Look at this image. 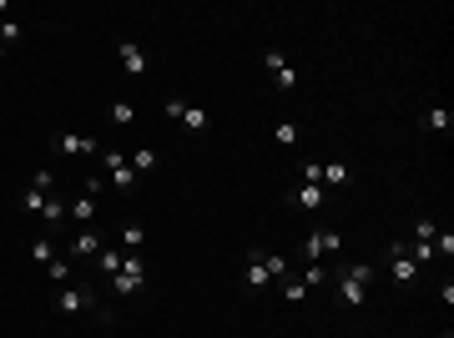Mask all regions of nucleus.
<instances>
[{"label": "nucleus", "mask_w": 454, "mask_h": 338, "mask_svg": "<svg viewBox=\"0 0 454 338\" xmlns=\"http://www.w3.org/2000/svg\"><path fill=\"white\" fill-rule=\"evenodd\" d=\"M434 232H440V228H434L429 217H419V222H414V243H429V248H434Z\"/></svg>", "instance_id": "4be33fe9"}, {"label": "nucleus", "mask_w": 454, "mask_h": 338, "mask_svg": "<svg viewBox=\"0 0 454 338\" xmlns=\"http://www.w3.org/2000/svg\"><path fill=\"white\" fill-rule=\"evenodd\" d=\"M338 248H344V237H338V232H308L303 237V257H313V263H318L323 252H338Z\"/></svg>", "instance_id": "423d86ee"}, {"label": "nucleus", "mask_w": 454, "mask_h": 338, "mask_svg": "<svg viewBox=\"0 0 454 338\" xmlns=\"http://www.w3.org/2000/svg\"><path fill=\"white\" fill-rule=\"evenodd\" d=\"M152 167H157V152L152 147H137L132 152V172H152Z\"/></svg>", "instance_id": "aec40b11"}, {"label": "nucleus", "mask_w": 454, "mask_h": 338, "mask_svg": "<svg viewBox=\"0 0 454 338\" xmlns=\"http://www.w3.org/2000/svg\"><path fill=\"white\" fill-rule=\"evenodd\" d=\"M388 272H394V283H414L419 278V263L404 252V243H394V252H388Z\"/></svg>", "instance_id": "0eeeda50"}, {"label": "nucleus", "mask_w": 454, "mask_h": 338, "mask_svg": "<svg viewBox=\"0 0 454 338\" xmlns=\"http://www.w3.org/2000/svg\"><path fill=\"white\" fill-rule=\"evenodd\" d=\"M348 182V167L344 162H328V167H323V187H344Z\"/></svg>", "instance_id": "6ab92c4d"}, {"label": "nucleus", "mask_w": 454, "mask_h": 338, "mask_svg": "<svg viewBox=\"0 0 454 338\" xmlns=\"http://www.w3.org/2000/svg\"><path fill=\"white\" fill-rule=\"evenodd\" d=\"M21 207H26V212H41V207H46V192H36V187H30L26 197H21Z\"/></svg>", "instance_id": "cd10ccee"}, {"label": "nucleus", "mask_w": 454, "mask_h": 338, "mask_svg": "<svg viewBox=\"0 0 454 338\" xmlns=\"http://www.w3.org/2000/svg\"><path fill=\"white\" fill-rule=\"evenodd\" d=\"M111 121H117V126H132V121H137L132 101H117V106H111Z\"/></svg>", "instance_id": "5701e85b"}, {"label": "nucleus", "mask_w": 454, "mask_h": 338, "mask_svg": "<svg viewBox=\"0 0 454 338\" xmlns=\"http://www.w3.org/2000/svg\"><path fill=\"white\" fill-rule=\"evenodd\" d=\"M323 283V263H308V272H303V288H318Z\"/></svg>", "instance_id": "c85d7f7f"}, {"label": "nucleus", "mask_w": 454, "mask_h": 338, "mask_svg": "<svg viewBox=\"0 0 454 338\" xmlns=\"http://www.w3.org/2000/svg\"><path fill=\"white\" fill-rule=\"evenodd\" d=\"M293 202L303 207V212H318V207H323V187H313V182H303V187L293 192Z\"/></svg>", "instance_id": "9b49d317"}, {"label": "nucleus", "mask_w": 454, "mask_h": 338, "mask_svg": "<svg viewBox=\"0 0 454 338\" xmlns=\"http://www.w3.org/2000/svg\"><path fill=\"white\" fill-rule=\"evenodd\" d=\"M182 126H192V132H207V111L202 106H182V117H177Z\"/></svg>", "instance_id": "dca6fc26"}, {"label": "nucleus", "mask_w": 454, "mask_h": 338, "mask_svg": "<svg viewBox=\"0 0 454 338\" xmlns=\"http://www.w3.org/2000/svg\"><path fill=\"white\" fill-rule=\"evenodd\" d=\"M303 182H313V187H323V162H308V167H303Z\"/></svg>", "instance_id": "c756f323"}, {"label": "nucleus", "mask_w": 454, "mask_h": 338, "mask_svg": "<svg viewBox=\"0 0 454 338\" xmlns=\"http://www.w3.org/2000/svg\"><path fill=\"white\" fill-rule=\"evenodd\" d=\"M444 338H449V333H444Z\"/></svg>", "instance_id": "2f4dec72"}, {"label": "nucleus", "mask_w": 454, "mask_h": 338, "mask_svg": "<svg viewBox=\"0 0 454 338\" xmlns=\"http://www.w3.org/2000/svg\"><path fill=\"white\" fill-rule=\"evenodd\" d=\"M96 252H101V237H96V232H76L71 257H96Z\"/></svg>", "instance_id": "ddd939ff"}, {"label": "nucleus", "mask_w": 454, "mask_h": 338, "mask_svg": "<svg viewBox=\"0 0 454 338\" xmlns=\"http://www.w3.org/2000/svg\"><path fill=\"white\" fill-rule=\"evenodd\" d=\"M273 141H278V147H298V126L293 121H278V126H273Z\"/></svg>", "instance_id": "f3484780"}, {"label": "nucleus", "mask_w": 454, "mask_h": 338, "mask_svg": "<svg viewBox=\"0 0 454 338\" xmlns=\"http://www.w3.org/2000/svg\"><path fill=\"white\" fill-rule=\"evenodd\" d=\"M368 278H374V268H368V263H348L344 272H338V303H344V308H359Z\"/></svg>", "instance_id": "f257e3e1"}, {"label": "nucleus", "mask_w": 454, "mask_h": 338, "mask_svg": "<svg viewBox=\"0 0 454 338\" xmlns=\"http://www.w3.org/2000/svg\"><path fill=\"white\" fill-rule=\"evenodd\" d=\"M121 243H126V252H141V243H147L141 222H126V228H121Z\"/></svg>", "instance_id": "2eb2a0df"}, {"label": "nucleus", "mask_w": 454, "mask_h": 338, "mask_svg": "<svg viewBox=\"0 0 454 338\" xmlns=\"http://www.w3.org/2000/svg\"><path fill=\"white\" fill-rule=\"evenodd\" d=\"M121 263H126L121 252H106V248L96 252V268H101V272H121Z\"/></svg>", "instance_id": "412c9836"}, {"label": "nucleus", "mask_w": 454, "mask_h": 338, "mask_svg": "<svg viewBox=\"0 0 454 338\" xmlns=\"http://www.w3.org/2000/svg\"><path fill=\"white\" fill-rule=\"evenodd\" d=\"M56 152H66V157H91V152H96V141H91V137H71V132H56Z\"/></svg>", "instance_id": "1a4fd4ad"}, {"label": "nucleus", "mask_w": 454, "mask_h": 338, "mask_svg": "<svg viewBox=\"0 0 454 338\" xmlns=\"http://www.w3.org/2000/svg\"><path fill=\"white\" fill-rule=\"evenodd\" d=\"M51 182H56L51 172H36V177H30V187H36V192H46V197H51Z\"/></svg>", "instance_id": "7c9ffc66"}, {"label": "nucleus", "mask_w": 454, "mask_h": 338, "mask_svg": "<svg viewBox=\"0 0 454 338\" xmlns=\"http://www.w3.org/2000/svg\"><path fill=\"white\" fill-rule=\"evenodd\" d=\"M46 278L66 288V278H71V263H66V257H51V263H46Z\"/></svg>", "instance_id": "a211bd4d"}, {"label": "nucleus", "mask_w": 454, "mask_h": 338, "mask_svg": "<svg viewBox=\"0 0 454 338\" xmlns=\"http://www.w3.org/2000/svg\"><path fill=\"white\" fill-rule=\"evenodd\" d=\"M424 126H429V132H444V137H449V132H454V117H449V111H444V106H429V117H424Z\"/></svg>", "instance_id": "4468645a"}, {"label": "nucleus", "mask_w": 454, "mask_h": 338, "mask_svg": "<svg viewBox=\"0 0 454 338\" xmlns=\"http://www.w3.org/2000/svg\"><path fill=\"white\" fill-rule=\"evenodd\" d=\"M303 293H308L303 278H283V298H288V303H303Z\"/></svg>", "instance_id": "393cba45"}, {"label": "nucleus", "mask_w": 454, "mask_h": 338, "mask_svg": "<svg viewBox=\"0 0 454 338\" xmlns=\"http://www.w3.org/2000/svg\"><path fill=\"white\" fill-rule=\"evenodd\" d=\"M101 162H106V177H111V187H117V192H126V187L137 182V172H132V162H126L121 152H106Z\"/></svg>", "instance_id": "39448f33"}, {"label": "nucleus", "mask_w": 454, "mask_h": 338, "mask_svg": "<svg viewBox=\"0 0 454 338\" xmlns=\"http://www.w3.org/2000/svg\"><path fill=\"white\" fill-rule=\"evenodd\" d=\"M263 61H268V71H273V86H278V91H298V71L288 66V56H283V51H268Z\"/></svg>", "instance_id": "20e7f679"}, {"label": "nucleus", "mask_w": 454, "mask_h": 338, "mask_svg": "<svg viewBox=\"0 0 454 338\" xmlns=\"http://www.w3.org/2000/svg\"><path fill=\"white\" fill-rule=\"evenodd\" d=\"M248 288H268L273 278H288V257H273V252H253L248 257Z\"/></svg>", "instance_id": "f03ea898"}, {"label": "nucleus", "mask_w": 454, "mask_h": 338, "mask_svg": "<svg viewBox=\"0 0 454 338\" xmlns=\"http://www.w3.org/2000/svg\"><path fill=\"white\" fill-rule=\"evenodd\" d=\"M141 283H147V263H141L137 252L121 263V272H111V293H117V298H132V293H141Z\"/></svg>", "instance_id": "7ed1b4c3"}, {"label": "nucleus", "mask_w": 454, "mask_h": 338, "mask_svg": "<svg viewBox=\"0 0 454 338\" xmlns=\"http://www.w3.org/2000/svg\"><path fill=\"white\" fill-rule=\"evenodd\" d=\"M66 212H71V217H81V222L96 217V197H91V192H76V197L66 202Z\"/></svg>", "instance_id": "f8f14e48"}, {"label": "nucleus", "mask_w": 454, "mask_h": 338, "mask_svg": "<svg viewBox=\"0 0 454 338\" xmlns=\"http://www.w3.org/2000/svg\"><path fill=\"white\" fill-rule=\"evenodd\" d=\"M121 66L132 71V76L147 71V56H141V46H137V41H121Z\"/></svg>", "instance_id": "9d476101"}, {"label": "nucleus", "mask_w": 454, "mask_h": 338, "mask_svg": "<svg viewBox=\"0 0 454 338\" xmlns=\"http://www.w3.org/2000/svg\"><path fill=\"white\" fill-rule=\"evenodd\" d=\"M91 308V288H61L56 293V313H81Z\"/></svg>", "instance_id": "6e6552de"}, {"label": "nucleus", "mask_w": 454, "mask_h": 338, "mask_svg": "<svg viewBox=\"0 0 454 338\" xmlns=\"http://www.w3.org/2000/svg\"><path fill=\"white\" fill-rule=\"evenodd\" d=\"M30 257H36V263L46 268V263H51V257H56V248L46 243V237H36V243H30Z\"/></svg>", "instance_id": "b1692460"}, {"label": "nucleus", "mask_w": 454, "mask_h": 338, "mask_svg": "<svg viewBox=\"0 0 454 338\" xmlns=\"http://www.w3.org/2000/svg\"><path fill=\"white\" fill-rule=\"evenodd\" d=\"M41 217H51V222H61V217H66V202H61V197H46V207H41Z\"/></svg>", "instance_id": "bb28decb"}, {"label": "nucleus", "mask_w": 454, "mask_h": 338, "mask_svg": "<svg viewBox=\"0 0 454 338\" xmlns=\"http://www.w3.org/2000/svg\"><path fill=\"white\" fill-rule=\"evenodd\" d=\"M434 257H454V232H434Z\"/></svg>", "instance_id": "a878e982"}]
</instances>
